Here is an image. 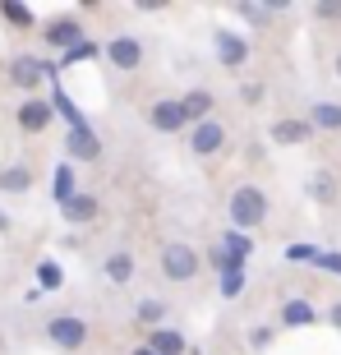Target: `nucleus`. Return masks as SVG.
Masks as SVG:
<instances>
[{
  "mask_svg": "<svg viewBox=\"0 0 341 355\" xmlns=\"http://www.w3.org/2000/svg\"><path fill=\"white\" fill-rule=\"evenodd\" d=\"M0 231H10V217H0Z\"/></svg>",
  "mask_w": 341,
  "mask_h": 355,
  "instance_id": "nucleus-32",
  "label": "nucleus"
},
{
  "mask_svg": "<svg viewBox=\"0 0 341 355\" xmlns=\"http://www.w3.org/2000/svg\"><path fill=\"white\" fill-rule=\"evenodd\" d=\"M198 268H203V254L189 250V245H166V250H161V272H166L170 282H194Z\"/></svg>",
  "mask_w": 341,
  "mask_h": 355,
  "instance_id": "nucleus-2",
  "label": "nucleus"
},
{
  "mask_svg": "<svg viewBox=\"0 0 341 355\" xmlns=\"http://www.w3.org/2000/svg\"><path fill=\"white\" fill-rule=\"evenodd\" d=\"M65 212H69V222H97V198L92 194H74L65 203Z\"/></svg>",
  "mask_w": 341,
  "mask_h": 355,
  "instance_id": "nucleus-15",
  "label": "nucleus"
},
{
  "mask_svg": "<svg viewBox=\"0 0 341 355\" xmlns=\"http://www.w3.org/2000/svg\"><path fill=\"white\" fill-rule=\"evenodd\" d=\"M217 55H222L226 65L236 69V65H245V55H250V46L236 37V33H217Z\"/></svg>",
  "mask_w": 341,
  "mask_h": 355,
  "instance_id": "nucleus-12",
  "label": "nucleus"
},
{
  "mask_svg": "<svg viewBox=\"0 0 341 355\" xmlns=\"http://www.w3.org/2000/svg\"><path fill=\"white\" fill-rule=\"evenodd\" d=\"M55 198H60V203H69V198H74V171H69V166H60V171H55Z\"/></svg>",
  "mask_w": 341,
  "mask_h": 355,
  "instance_id": "nucleus-20",
  "label": "nucleus"
},
{
  "mask_svg": "<svg viewBox=\"0 0 341 355\" xmlns=\"http://www.w3.org/2000/svg\"><path fill=\"white\" fill-rule=\"evenodd\" d=\"M46 337H51L55 346L74 351V346L88 342V323H83V318H74V314H60V318H51V323H46Z\"/></svg>",
  "mask_w": 341,
  "mask_h": 355,
  "instance_id": "nucleus-3",
  "label": "nucleus"
},
{
  "mask_svg": "<svg viewBox=\"0 0 341 355\" xmlns=\"http://www.w3.org/2000/svg\"><path fill=\"white\" fill-rule=\"evenodd\" d=\"M130 272H134V259H130V254L106 259V277H111V282H130Z\"/></svg>",
  "mask_w": 341,
  "mask_h": 355,
  "instance_id": "nucleus-19",
  "label": "nucleus"
},
{
  "mask_svg": "<svg viewBox=\"0 0 341 355\" xmlns=\"http://www.w3.org/2000/svg\"><path fill=\"white\" fill-rule=\"evenodd\" d=\"M88 55H92V46L83 42V46H74V51H65V65H74V60H88Z\"/></svg>",
  "mask_w": 341,
  "mask_h": 355,
  "instance_id": "nucleus-29",
  "label": "nucleus"
},
{
  "mask_svg": "<svg viewBox=\"0 0 341 355\" xmlns=\"http://www.w3.org/2000/svg\"><path fill=\"white\" fill-rule=\"evenodd\" d=\"M231 226L236 231H254V226H263V217H268V194L263 189H254V184H240L236 194H231Z\"/></svg>",
  "mask_w": 341,
  "mask_h": 355,
  "instance_id": "nucleus-1",
  "label": "nucleus"
},
{
  "mask_svg": "<svg viewBox=\"0 0 341 355\" xmlns=\"http://www.w3.org/2000/svg\"><path fill=\"white\" fill-rule=\"evenodd\" d=\"M314 125H318V130H341V106L318 102L314 106Z\"/></svg>",
  "mask_w": 341,
  "mask_h": 355,
  "instance_id": "nucleus-18",
  "label": "nucleus"
},
{
  "mask_svg": "<svg viewBox=\"0 0 341 355\" xmlns=\"http://www.w3.org/2000/svg\"><path fill=\"white\" fill-rule=\"evenodd\" d=\"M51 116H55V106H51V102H24V106H19V130L42 134L46 125H51Z\"/></svg>",
  "mask_w": 341,
  "mask_h": 355,
  "instance_id": "nucleus-6",
  "label": "nucleus"
},
{
  "mask_svg": "<svg viewBox=\"0 0 341 355\" xmlns=\"http://www.w3.org/2000/svg\"><path fill=\"white\" fill-rule=\"evenodd\" d=\"M222 144H226V130L217 125V120H203V125L189 134V148H194L198 157H212V153H217Z\"/></svg>",
  "mask_w": 341,
  "mask_h": 355,
  "instance_id": "nucleus-5",
  "label": "nucleus"
},
{
  "mask_svg": "<svg viewBox=\"0 0 341 355\" xmlns=\"http://www.w3.org/2000/svg\"><path fill=\"white\" fill-rule=\"evenodd\" d=\"M184 120H189V116H184V106L170 102V97H166V102H152V106H148V125H152V130H161V134H175Z\"/></svg>",
  "mask_w": 341,
  "mask_h": 355,
  "instance_id": "nucleus-4",
  "label": "nucleus"
},
{
  "mask_svg": "<svg viewBox=\"0 0 341 355\" xmlns=\"http://www.w3.org/2000/svg\"><path fill=\"white\" fill-rule=\"evenodd\" d=\"M0 14H5L10 24H19V28L33 24V10H28V5H0Z\"/></svg>",
  "mask_w": 341,
  "mask_h": 355,
  "instance_id": "nucleus-22",
  "label": "nucleus"
},
{
  "mask_svg": "<svg viewBox=\"0 0 341 355\" xmlns=\"http://www.w3.org/2000/svg\"><path fill=\"white\" fill-rule=\"evenodd\" d=\"M148 346H152L157 355H180L184 351V337H180V332H170V328H152Z\"/></svg>",
  "mask_w": 341,
  "mask_h": 355,
  "instance_id": "nucleus-14",
  "label": "nucleus"
},
{
  "mask_svg": "<svg viewBox=\"0 0 341 355\" xmlns=\"http://www.w3.org/2000/svg\"><path fill=\"white\" fill-rule=\"evenodd\" d=\"M134 355H157V351H152V346H139V351H134Z\"/></svg>",
  "mask_w": 341,
  "mask_h": 355,
  "instance_id": "nucleus-31",
  "label": "nucleus"
},
{
  "mask_svg": "<svg viewBox=\"0 0 341 355\" xmlns=\"http://www.w3.org/2000/svg\"><path fill=\"white\" fill-rule=\"evenodd\" d=\"M180 106H184V116H189V120H208V111H212V92H208V88L184 92Z\"/></svg>",
  "mask_w": 341,
  "mask_h": 355,
  "instance_id": "nucleus-13",
  "label": "nucleus"
},
{
  "mask_svg": "<svg viewBox=\"0 0 341 355\" xmlns=\"http://www.w3.org/2000/svg\"><path fill=\"white\" fill-rule=\"evenodd\" d=\"M245 286V272H222V295H240Z\"/></svg>",
  "mask_w": 341,
  "mask_h": 355,
  "instance_id": "nucleus-25",
  "label": "nucleus"
},
{
  "mask_svg": "<svg viewBox=\"0 0 341 355\" xmlns=\"http://www.w3.org/2000/svg\"><path fill=\"white\" fill-rule=\"evenodd\" d=\"M332 323H337V328H341V300L332 304Z\"/></svg>",
  "mask_w": 341,
  "mask_h": 355,
  "instance_id": "nucleus-30",
  "label": "nucleus"
},
{
  "mask_svg": "<svg viewBox=\"0 0 341 355\" xmlns=\"http://www.w3.org/2000/svg\"><path fill=\"white\" fill-rule=\"evenodd\" d=\"M42 74H46V65H42V60H33V55H19V60H14V69H10V79L19 83V88H37Z\"/></svg>",
  "mask_w": 341,
  "mask_h": 355,
  "instance_id": "nucleus-11",
  "label": "nucleus"
},
{
  "mask_svg": "<svg viewBox=\"0 0 341 355\" xmlns=\"http://www.w3.org/2000/svg\"><path fill=\"white\" fill-rule=\"evenodd\" d=\"M46 42H51V46H65V51H74V46H83V28L74 24V19H55V24L46 28Z\"/></svg>",
  "mask_w": 341,
  "mask_h": 355,
  "instance_id": "nucleus-9",
  "label": "nucleus"
},
{
  "mask_svg": "<svg viewBox=\"0 0 341 355\" xmlns=\"http://www.w3.org/2000/svg\"><path fill=\"white\" fill-rule=\"evenodd\" d=\"M226 254H236V259H245V254H250V240L240 236V231H231V236H226Z\"/></svg>",
  "mask_w": 341,
  "mask_h": 355,
  "instance_id": "nucleus-24",
  "label": "nucleus"
},
{
  "mask_svg": "<svg viewBox=\"0 0 341 355\" xmlns=\"http://www.w3.org/2000/svg\"><path fill=\"white\" fill-rule=\"evenodd\" d=\"M286 259H290V263H318V250H314V245H290Z\"/></svg>",
  "mask_w": 341,
  "mask_h": 355,
  "instance_id": "nucleus-23",
  "label": "nucleus"
},
{
  "mask_svg": "<svg viewBox=\"0 0 341 355\" xmlns=\"http://www.w3.org/2000/svg\"><path fill=\"white\" fill-rule=\"evenodd\" d=\"M28 184H33L28 166H10V171H0V189H10V194H28Z\"/></svg>",
  "mask_w": 341,
  "mask_h": 355,
  "instance_id": "nucleus-17",
  "label": "nucleus"
},
{
  "mask_svg": "<svg viewBox=\"0 0 341 355\" xmlns=\"http://www.w3.org/2000/svg\"><path fill=\"white\" fill-rule=\"evenodd\" d=\"M106 55H111V65L116 69H139V60H143V46L134 37H116L111 46H106Z\"/></svg>",
  "mask_w": 341,
  "mask_h": 355,
  "instance_id": "nucleus-8",
  "label": "nucleus"
},
{
  "mask_svg": "<svg viewBox=\"0 0 341 355\" xmlns=\"http://www.w3.org/2000/svg\"><path fill=\"white\" fill-rule=\"evenodd\" d=\"M139 318H143V323H157V318H161V304L157 300H143V304H139Z\"/></svg>",
  "mask_w": 341,
  "mask_h": 355,
  "instance_id": "nucleus-27",
  "label": "nucleus"
},
{
  "mask_svg": "<svg viewBox=\"0 0 341 355\" xmlns=\"http://www.w3.org/2000/svg\"><path fill=\"white\" fill-rule=\"evenodd\" d=\"M281 323H286V328H309V323H314V309L304 300H290L286 309H281Z\"/></svg>",
  "mask_w": 341,
  "mask_h": 355,
  "instance_id": "nucleus-16",
  "label": "nucleus"
},
{
  "mask_svg": "<svg viewBox=\"0 0 341 355\" xmlns=\"http://www.w3.org/2000/svg\"><path fill=\"white\" fill-rule=\"evenodd\" d=\"M37 282H42V286H60V268H55V263H42L37 268Z\"/></svg>",
  "mask_w": 341,
  "mask_h": 355,
  "instance_id": "nucleus-26",
  "label": "nucleus"
},
{
  "mask_svg": "<svg viewBox=\"0 0 341 355\" xmlns=\"http://www.w3.org/2000/svg\"><path fill=\"white\" fill-rule=\"evenodd\" d=\"M337 79H341V55H337Z\"/></svg>",
  "mask_w": 341,
  "mask_h": 355,
  "instance_id": "nucleus-33",
  "label": "nucleus"
},
{
  "mask_svg": "<svg viewBox=\"0 0 341 355\" xmlns=\"http://www.w3.org/2000/svg\"><path fill=\"white\" fill-rule=\"evenodd\" d=\"M314 198H318V203H332V198H337V184H332L328 171H318V175H314Z\"/></svg>",
  "mask_w": 341,
  "mask_h": 355,
  "instance_id": "nucleus-21",
  "label": "nucleus"
},
{
  "mask_svg": "<svg viewBox=\"0 0 341 355\" xmlns=\"http://www.w3.org/2000/svg\"><path fill=\"white\" fill-rule=\"evenodd\" d=\"M309 134H314V120H277L272 125V144L295 148V144H304Z\"/></svg>",
  "mask_w": 341,
  "mask_h": 355,
  "instance_id": "nucleus-7",
  "label": "nucleus"
},
{
  "mask_svg": "<svg viewBox=\"0 0 341 355\" xmlns=\"http://www.w3.org/2000/svg\"><path fill=\"white\" fill-rule=\"evenodd\" d=\"M318 268H328V272H341V254H318Z\"/></svg>",
  "mask_w": 341,
  "mask_h": 355,
  "instance_id": "nucleus-28",
  "label": "nucleus"
},
{
  "mask_svg": "<svg viewBox=\"0 0 341 355\" xmlns=\"http://www.w3.org/2000/svg\"><path fill=\"white\" fill-rule=\"evenodd\" d=\"M97 153H102V144H97V134H92L88 125H79V130H69V157L92 162Z\"/></svg>",
  "mask_w": 341,
  "mask_h": 355,
  "instance_id": "nucleus-10",
  "label": "nucleus"
}]
</instances>
